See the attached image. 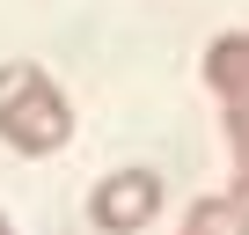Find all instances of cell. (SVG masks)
<instances>
[{
	"label": "cell",
	"mask_w": 249,
	"mask_h": 235,
	"mask_svg": "<svg viewBox=\"0 0 249 235\" xmlns=\"http://www.w3.org/2000/svg\"><path fill=\"white\" fill-rule=\"evenodd\" d=\"M227 155H234V198L249 206V110L227 118Z\"/></svg>",
	"instance_id": "5b68a950"
},
{
	"label": "cell",
	"mask_w": 249,
	"mask_h": 235,
	"mask_svg": "<svg viewBox=\"0 0 249 235\" xmlns=\"http://www.w3.org/2000/svg\"><path fill=\"white\" fill-rule=\"evenodd\" d=\"M154 213H161V176H154V169H110V176L88 191V220H95L103 235H140Z\"/></svg>",
	"instance_id": "7a4b0ae2"
},
{
	"label": "cell",
	"mask_w": 249,
	"mask_h": 235,
	"mask_svg": "<svg viewBox=\"0 0 249 235\" xmlns=\"http://www.w3.org/2000/svg\"><path fill=\"white\" fill-rule=\"evenodd\" d=\"M0 235H15V228H8V213H0Z\"/></svg>",
	"instance_id": "8992f818"
},
{
	"label": "cell",
	"mask_w": 249,
	"mask_h": 235,
	"mask_svg": "<svg viewBox=\"0 0 249 235\" xmlns=\"http://www.w3.org/2000/svg\"><path fill=\"white\" fill-rule=\"evenodd\" d=\"M205 88L220 96V110H227V118H242V110H249V30H242V37H213V44H205Z\"/></svg>",
	"instance_id": "3957f363"
},
{
	"label": "cell",
	"mask_w": 249,
	"mask_h": 235,
	"mask_svg": "<svg viewBox=\"0 0 249 235\" xmlns=\"http://www.w3.org/2000/svg\"><path fill=\"white\" fill-rule=\"evenodd\" d=\"M176 235H249V206H242L234 191H205V198L183 213Z\"/></svg>",
	"instance_id": "277c9868"
},
{
	"label": "cell",
	"mask_w": 249,
	"mask_h": 235,
	"mask_svg": "<svg viewBox=\"0 0 249 235\" xmlns=\"http://www.w3.org/2000/svg\"><path fill=\"white\" fill-rule=\"evenodd\" d=\"M0 140L15 155H59L73 140V103L59 96V81L37 59H8L0 66Z\"/></svg>",
	"instance_id": "6da1fadb"
}]
</instances>
